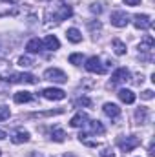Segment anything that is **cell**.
<instances>
[{
  "label": "cell",
  "instance_id": "obj_33",
  "mask_svg": "<svg viewBox=\"0 0 155 157\" xmlns=\"http://www.w3.org/2000/svg\"><path fill=\"white\" fill-rule=\"evenodd\" d=\"M0 155H2V152H0Z\"/></svg>",
  "mask_w": 155,
  "mask_h": 157
},
{
  "label": "cell",
  "instance_id": "obj_21",
  "mask_svg": "<svg viewBox=\"0 0 155 157\" xmlns=\"http://www.w3.org/2000/svg\"><path fill=\"white\" fill-rule=\"evenodd\" d=\"M51 139H53L55 143H62V141L66 139L64 130H62V128H53V130H51Z\"/></svg>",
  "mask_w": 155,
  "mask_h": 157
},
{
  "label": "cell",
  "instance_id": "obj_4",
  "mask_svg": "<svg viewBox=\"0 0 155 157\" xmlns=\"http://www.w3.org/2000/svg\"><path fill=\"white\" fill-rule=\"evenodd\" d=\"M153 44L155 40L152 35H146L139 44V55H142L144 60H152V51H153Z\"/></svg>",
  "mask_w": 155,
  "mask_h": 157
},
{
  "label": "cell",
  "instance_id": "obj_15",
  "mask_svg": "<svg viewBox=\"0 0 155 157\" xmlns=\"http://www.w3.org/2000/svg\"><path fill=\"white\" fill-rule=\"evenodd\" d=\"M119 99L122 101V102H126V104H133L135 102V93L131 91V90H126V88H122V90H119Z\"/></svg>",
  "mask_w": 155,
  "mask_h": 157
},
{
  "label": "cell",
  "instance_id": "obj_27",
  "mask_svg": "<svg viewBox=\"0 0 155 157\" xmlns=\"http://www.w3.org/2000/svg\"><path fill=\"white\" fill-rule=\"evenodd\" d=\"M77 104L78 106H91V101L88 97H82V99H77Z\"/></svg>",
  "mask_w": 155,
  "mask_h": 157
},
{
  "label": "cell",
  "instance_id": "obj_3",
  "mask_svg": "<svg viewBox=\"0 0 155 157\" xmlns=\"http://www.w3.org/2000/svg\"><path fill=\"white\" fill-rule=\"evenodd\" d=\"M141 144V139L139 137H135V135H128V137H119L117 139V146L122 150V152H131V150H135L137 146Z\"/></svg>",
  "mask_w": 155,
  "mask_h": 157
},
{
  "label": "cell",
  "instance_id": "obj_11",
  "mask_svg": "<svg viewBox=\"0 0 155 157\" xmlns=\"http://www.w3.org/2000/svg\"><path fill=\"white\" fill-rule=\"evenodd\" d=\"M102 112H104L106 117H110V119H117L120 115V108H119L117 104H113V102H106V104L102 106Z\"/></svg>",
  "mask_w": 155,
  "mask_h": 157
},
{
  "label": "cell",
  "instance_id": "obj_29",
  "mask_svg": "<svg viewBox=\"0 0 155 157\" xmlns=\"http://www.w3.org/2000/svg\"><path fill=\"white\" fill-rule=\"evenodd\" d=\"M89 9H91L93 13H100V11H102V7H100V4H93V6H91Z\"/></svg>",
  "mask_w": 155,
  "mask_h": 157
},
{
  "label": "cell",
  "instance_id": "obj_17",
  "mask_svg": "<svg viewBox=\"0 0 155 157\" xmlns=\"http://www.w3.org/2000/svg\"><path fill=\"white\" fill-rule=\"evenodd\" d=\"M13 101H15L17 104H22V102H29V101H33V95H31L29 91H17V93L13 95Z\"/></svg>",
  "mask_w": 155,
  "mask_h": 157
},
{
  "label": "cell",
  "instance_id": "obj_31",
  "mask_svg": "<svg viewBox=\"0 0 155 157\" xmlns=\"http://www.w3.org/2000/svg\"><path fill=\"white\" fill-rule=\"evenodd\" d=\"M6 137H7V135H6V132H4V130H0V141H4Z\"/></svg>",
  "mask_w": 155,
  "mask_h": 157
},
{
  "label": "cell",
  "instance_id": "obj_10",
  "mask_svg": "<svg viewBox=\"0 0 155 157\" xmlns=\"http://www.w3.org/2000/svg\"><path fill=\"white\" fill-rule=\"evenodd\" d=\"M133 26L137 29H150L152 28V18L148 15H135L133 17Z\"/></svg>",
  "mask_w": 155,
  "mask_h": 157
},
{
  "label": "cell",
  "instance_id": "obj_8",
  "mask_svg": "<svg viewBox=\"0 0 155 157\" xmlns=\"http://www.w3.org/2000/svg\"><path fill=\"white\" fill-rule=\"evenodd\" d=\"M86 70L89 71V73H104V66H102V62H100V59L95 55V57H89L88 60H86Z\"/></svg>",
  "mask_w": 155,
  "mask_h": 157
},
{
  "label": "cell",
  "instance_id": "obj_5",
  "mask_svg": "<svg viewBox=\"0 0 155 157\" xmlns=\"http://www.w3.org/2000/svg\"><path fill=\"white\" fill-rule=\"evenodd\" d=\"M44 78H46V80H51V82L62 84V82L68 80V75H66L62 70H59V68H47V70L44 71Z\"/></svg>",
  "mask_w": 155,
  "mask_h": 157
},
{
  "label": "cell",
  "instance_id": "obj_1",
  "mask_svg": "<svg viewBox=\"0 0 155 157\" xmlns=\"http://www.w3.org/2000/svg\"><path fill=\"white\" fill-rule=\"evenodd\" d=\"M71 15H73V9L70 4H66L64 0H51L44 11V26L46 28L59 26L60 22L68 20Z\"/></svg>",
  "mask_w": 155,
  "mask_h": 157
},
{
  "label": "cell",
  "instance_id": "obj_2",
  "mask_svg": "<svg viewBox=\"0 0 155 157\" xmlns=\"http://www.w3.org/2000/svg\"><path fill=\"white\" fill-rule=\"evenodd\" d=\"M2 80L6 82H24V84H37V77L31 75V73H6V75H0Z\"/></svg>",
  "mask_w": 155,
  "mask_h": 157
},
{
  "label": "cell",
  "instance_id": "obj_13",
  "mask_svg": "<svg viewBox=\"0 0 155 157\" xmlns=\"http://www.w3.org/2000/svg\"><path fill=\"white\" fill-rule=\"evenodd\" d=\"M86 126H88L89 133H95V135H104V132H106V128L102 126L100 121H88Z\"/></svg>",
  "mask_w": 155,
  "mask_h": 157
},
{
  "label": "cell",
  "instance_id": "obj_24",
  "mask_svg": "<svg viewBox=\"0 0 155 157\" xmlns=\"http://www.w3.org/2000/svg\"><path fill=\"white\" fill-rule=\"evenodd\" d=\"M82 62H84V55H82V53H73V55H70V64L80 66Z\"/></svg>",
  "mask_w": 155,
  "mask_h": 157
},
{
  "label": "cell",
  "instance_id": "obj_22",
  "mask_svg": "<svg viewBox=\"0 0 155 157\" xmlns=\"http://www.w3.org/2000/svg\"><path fill=\"white\" fill-rule=\"evenodd\" d=\"M135 121H137V124H144L148 121V110L146 108H139L135 112Z\"/></svg>",
  "mask_w": 155,
  "mask_h": 157
},
{
  "label": "cell",
  "instance_id": "obj_12",
  "mask_svg": "<svg viewBox=\"0 0 155 157\" xmlns=\"http://www.w3.org/2000/svg\"><path fill=\"white\" fill-rule=\"evenodd\" d=\"M42 48L44 49H49V51H55V49L60 48V42H59V39L55 35H47L46 39L42 40Z\"/></svg>",
  "mask_w": 155,
  "mask_h": 157
},
{
  "label": "cell",
  "instance_id": "obj_28",
  "mask_svg": "<svg viewBox=\"0 0 155 157\" xmlns=\"http://www.w3.org/2000/svg\"><path fill=\"white\" fill-rule=\"evenodd\" d=\"M141 97L146 99V101H150V99H153V91H152V90H144V91L141 93Z\"/></svg>",
  "mask_w": 155,
  "mask_h": 157
},
{
  "label": "cell",
  "instance_id": "obj_20",
  "mask_svg": "<svg viewBox=\"0 0 155 157\" xmlns=\"http://www.w3.org/2000/svg\"><path fill=\"white\" fill-rule=\"evenodd\" d=\"M112 46H113V51H115V55H124V53H126V44H124L122 40L113 39V40H112Z\"/></svg>",
  "mask_w": 155,
  "mask_h": 157
},
{
  "label": "cell",
  "instance_id": "obj_14",
  "mask_svg": "<svg viewBox=\"0 0 155 157\" xmlns=\"http://www.w3.org/2000/svg\"><path fill=\"white\" fill-rule=\"evenodd\" d=\"M89 121V117L86 115V113H82V112H78L77 115H73L71 121H70V124L73 126V128H82V126H86V122Z\"/></svg>",
  "mask_w": 155,
  "mask_h": 157
},
{
  "label": "cell",
  "instance_id": "obj_19",
  "mask_svg": "<svg viewBox=\"0 0 155 157\" xmlns=\"http://www.w3.org/2000/svg\"><path fill=\"white\" fill-rule=\"evenodd\" d=\"M26 49H28V53H39V51H42V40L31 39L26 44Z\"/></svg>",
  "mask_w": 155,
  "mask_h": 157
},
{
  "label": "cell",
  "instance_id": "obj_18",
  "mask_svg": "<svg viewBox=\"0 0 155 157\" xmlns=\"http://www.w3.org/2000/svg\"><path fill=\"white\" fill-rule=\"evenodd\" d=\"M66 37L70 42H73V44H78L80 40H82V33L78 31L77 28H70L68 31H66Z\"/></svg>",
  "mask_w": 155,
  "mask_h": 157
},
{
  "label": "cell",
  "instance_id": "obj_26",
  "mask_svg": "<svg viewBox=\"0 0 155 157\" xmlns=\"http://www.w3.org/2000/svg\"><path fill=\"white\" fill-rule=\"evenodd\" d=\"M100 157H115V152H113V148H104V150L100 152Z\"/></svg>",
  "mask_w": 155,
  "mask_h": 157
},
{
  "label": "cell",
  "instance_id": "obj_32",
  "mask_svg": "<svg viewBox=\"0 0 155 157\" xmlns=\"http://www.w3.org/2000/svg\"><path fill=\"white\" fill-rule=\"evenodd\" d=\"M2 2H6V4H17L18 0H2Z\"/></svg>",
  "mask_w": 155,
  "mask_h": 157
},
{
  "label": "cell",
  "instance_id": "obj_6",
  "mask_svg": "<svg viewBox=\"0 0 155 157\" xmlns=\"http://www.w3.org/2000/svg\"><path fill=\"white\" fill-rule=\"evenodd\" d=\"M42 97L47 101H62V99H66V91L59 90V88H46V90H42Z\"/></svg>",
  "mask_w": 155,
  "mask_h": 157
},
{
  "label": "cell",
  "instance_id": "obj_9",
  "mask_svg": "<svg viewBox=\"0 0 155 157\" xmlns=\"http://www.w3.org/2000/svg\"><path fill=\"white\" fill-rule=\"evenodd\" d=\"M131 77V73H130V70H126V68H119L113 71V75H112V84H122V82H128Z\"/></svg>",
  "mask_w": 155,
  "mask_h": 157
},
{
  "label": "cell",
  "instance_id": "obj_30",
  "mask_svg": "<svg viewBox=\"0 0 155 157\" xmlns=\"http://www.w3.org/2000/svg\"><path fill=\"white\" fill-rule=\"evenodd\" d=\"M124 4H126V6H139L141 0H124Z\"/></svg>",
  "mask_w": 155,
  "mask_h": 157
},
{
  "label": "cell",
  "instance_id": "obj_16",
  "mask_svg": "<svg viewBox=\"0 0 155 157\" xmlns=\"http://www.w3.org/2000/svg\"><path fill=\"white\" fill-rule=\"evenodd\" d=\"M29 141V133L26 130H17L15 135L11 137V143L13 144H22V143H28Z\"/></svg>",
  "mask_w": 155,
  "mask_h": 157
},
{
  "label": "cell",
  "instance_id": "obj_23",
  "mask_svg": "<svg viewBox=\"0 0 155 157\" xmlns=\"http://www.w3.org/2000/svg\"><path fill=\"white\" fill-rule=\"evenodd\" d=\"M18 66H20V68H31V66H35V60H33L29 55H22V57L18 59Z\"/></svg>",
  "mask_w": 155,
  "mask_h": 157
},
{
  "label": "cell",
  "instance_id": "obj_25",
  "mask_svg": "<svg viewBox=\"0 0 155 157\" xmlns=\"http://www.w3.org/2000/svg\"><path fill=\"white\" fill-rule=\"evenodd\" d=\"M9 115H11L9 108H7V106H4V104H0V121H6V119H9Z\"/></svg>",
  "mask_w": 155,
  "mask_h": 157
},
{
  "label": "cell",
  "instance_id": "obj_7",
  "mask_svg": "<svg viewBox=\"0 0 155 157\" xmlns=\"http://www.w3.org/2000/svg\"><path fill=\"white\" fill-rule=\"evenodd\" d=\"M130 22V15L126 11H113L112 13V24L115 28H126Z\"/></svg>",
  "mask_w": 155,
  "mask_h": 157
}]
</instances>
